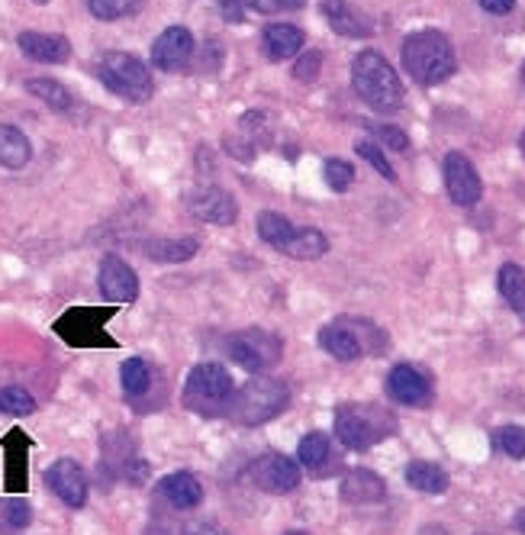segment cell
Returning <instances> with one entry per match:
<instances>
[{
    "label": "cell",
    "mask_w": 525,
    "mask_h": 535,
    "mask_svg": "<svg viewBox=\"0 0 525 535\" xmlns=\"http://www.w3.org/2000/svg\"><path fill=\"white\" fill-rule=\"evenodd\" d=\"M400 59L406 75H410L416 84H442L455 75L458 59H455V46H451V39L439 30H419L410 33L400 49Z\"/></svg>",
    "instance_id": "1"
},
{
    "label": "cell",
    "mask_w": 525,
    "mask_h": 535,
    "mask_svg": "<svg viewBox=\"0 0 525 535\" xmlns=\"http://www.w3.org/2000/svg\"><path fill=\"white\" fill-rule=\"evenodd\" d=\"M352 84H355V91L364 104L377 113H393V110L403 107V84L381 52L364 49V52L355 55Z\"/></svg>",
    "instance_id": "2"
},
{
    "label": "cell",
    "mask_w": 525,
    "mask_h": 535,
    "mask_svg": "<svg viewBox=\"0 0 525 535\" xmlns=\"http://www.w3.org/2000/svg\"><path fill=\"white\" fill-rule=\"evenodd\" d=\"M290 403V390L284 381L268 378V374H258L249 384H245L229 403V416L242 426H261L274 419L277 413H284Z\"/></svg>",
    "instance_id": "3"
},
{
    "label": "cell",
    "mask_w": 525,
    "mask_h": 535,
    "mask_svg": "<svg viewBox=\"0 0 525 535\" xmlns=\"http://www.w3.org/2000/svg\"><path fill=\"white\" fill-rule=\"evenodd\" d=\"M97 78L104 81V88H110L116 97L129 100V104H145L152 97V71L142 59L129 52H107L97 62Z\"/></svg>",
    "instance_id": "4"
},
{
    "label": "cell",
    "mask_w": 525,
    "mask_h": 535,
    "mask_svg": "<svg viewBox=\"0 0 525 535\" xmlns=\"http://www.w3.org/2000/svg\"><path fill=\"white\" fill-rule=\"evenodd\" d=\"M319 345L339 361H355L368 352H384V332L371 320H352L342 316L329 326L319 329Z\"/></svg>",
    "instance_id": "5"
},
{
    "label": "cell",
    "mask_w": 525,
    "mask_h": 535,
    "mask_svg": "<svg viewBox=\"0 0 525 535\" xmlns=\"http://www.w3.org/2000/svg\"><path fill=\"white\" fill-rule=\"evenodd\" d=\"M232 374L223 365H197L187 374L184 384V407L200 416H220L232 403Z\"/></svg>",
    "instance_id": "6"
},
{
    "label": "cell",
    "mask_w": 525,
    "mask_h": 535,
    "mask_svg": "<svg viewBox=\"0 0 525 535\" xmlns=\"http://www.w3.org/2000/svg\"><path fill=\"white\" fill-rule=\"evenodd\" d=\"M393 432V419L377 410V407H358V403H345V407L335 410V436L345 448H355L364 452L374 442H381L384 436Z\"/></svg>",
    "instance_id": "7"
},
{
    "label": "cell",
    "mask_w": 525,
    "mask_h": 535,
    "mask_svg": "<svg viewBox=\"0 0 525 535\" xmlns=\"http://www.w3.org/2000/svg\"><path fill=\"white\" fill-rule=\"evenodd\" d=\"M226 352L245 371H265L281 358V339L271 336L265 329H245V332H236V336H229Z\"/></svg>",
    "instance_id": "8"
},
{
    "label": "cell",
    "mask_w": 525,
    "mask_h": 535,
    "mask_svg": "<svg viewBox=\"0 0 525 535\" xmlns=\"http://www.w3.org/2000/svg\"><path fill=\"white\" fill-rule=\"evenodd\" d=\"M107 316H113V310H91V307L68 310L62 320L55 323V332L68 345H78V349H87V345H104V349H113L116 342L104 332Z\"/></svg>",
    "instance_id": "9"
},
{
    "label": "cell",
    "mask_w": 525,
    "mask_h": 535,
    "mask_svg": "<svg viewBox=\"0 0 525 535\" xmlns=\"http://www.w3.org/2000/svg\"><path fill=\"white\" fill-rule=\"evenodd\" d=\"M445 187H448V197L455 200L458 207H474L480 194H484V181H480L474 162L461 152L445 155Z\"/></svg>",
    "instance_id": "10"
},
{
    "label": "cell",
    "mask_w": 525,
    "mask_h": 535,
    "mask_svg": "<svg viewBox=\"0 0 525 535\" xmlns=\"http://www.w3.org/2000/svg\"><path fill=\"white\" fill-rule=\"evenodd\" d=\"M249 477L261 490H268V494H290V490L300 484V468H297V461H290L287 455L271 452L252 461Z\"/></svg>",
    "instance_id": "11"
},
{
    "label": "cell",
    "mask_w": 525,
    "mask_h": 535,
    "mask_svg": "<svg viewBox=\"0 0 525 535\" xmlns=\"http://www.w3.org/2000/svg\"><path fill=\"white\" fill-rule=\"evenodd\" d=\"M46 484L58 500L71 506V510H81L87 503V474L75 458H58L46 471Z\"/></svg>",
    "instance_id": "12"
},
{
    "label": "cell",
    "mask_w": 525,
    "mask_h": 535,
    "mask_svg": "<svg viewBox=\"0 0 525 535\" xmlns=\"http://www.w3.org/2000/svg\"><path fill=\"white\" fill-rule=\"evenodd\" d=\"M187 207L203 223H213V226H232L239 220V204L236 197L223 187H200L191 197H187Z\"/></svg>",
    "instance_id": "13"
},
{
    "label": "cell",
    "mask_w": 525,
    "mask_h": 535,
    "mask_svg": "<svg viewBox=\"0 0 525 535\" xmlns=\"http://www.w3.org/2000/svg\"><path fill=\"white\" fill-rule=\"evenodd\" d=\"M387 394L403 407H429L432 403V381L413 365H397L387 374Z\"/></svg>",
    "instance_id": "14"
},
{
    "label": "cell",
    "mask_w": 525,
    "mask_h": 535,
    "mask_svg": "<svg viewBox=\"0 0 525 535\" xmlns=\"http://www.w3.org/2000/svg\"><path fill=\"white\" fill-rule=\"evenodd\" d=\"M194 33L187 26H168V30L152 42V65L162 71H178L191 62L194 55Z\"/></svg>",
    "instance_id": "15"
},
{
    "label": "cell",
    "mask_w": 525,
    "mask_h": 535,
    "mask_svg": "<svg viewBox=\"0 0 525 535\" xmlns=\"http://www.w3.org/2000/svg\"><path fill=\"white\" fill-rule=\"evenodd\" d=\"M97 284H100V294L110 297L113 303H133L139 297L136 271L129 268L120 255H107L104 262H100Z\"/></svg>",
    "instance_id": "16"
},
{
    "label": "cell",
    "mask_w": 525,
    "mask_h": 535,
    "mask_svg": "<svg viewBox=\"0 0 525 535\" xmlns=\"http://www.w3.org/2000/svg\"><path fill=\"white\" fill-rule=\"evenodd\" d=\"M20 52L26 59L33 62H49V65H58V62H68L71 59V42L58 33H33L26 30L20 33Z\"/></svg>",
    "instance_id": "17"
},
{
    "label": "cell",
    "mask_w": 525,
    "mask_h": 535,
    "mask_svg": "<svg viewBox=\"0 0 525 535\" xmlns=\"http://www.w3.org/2000/svg\"><path fill=\"white\" fill-rule=\"evenodd\" d=\"M261 46H265V55L274 62L294 59V55L303 49V30L294 23H271L261 33Z\"/></svg>",
    "instance_id": "18"
},
{
    "label": "cell",
    "mask_w": 525,
    "mask_h": 535,
    "mask_svg": "<svg viewBox=\"0 0 525 535\" xmlns=\"http://www.w3.org/2000/svg\"><path fill=\"white\" fill-rule=\"evenodd\" d=\"M339 490H342L345 503H377V500H384L387 484H384L381 474H374L368 468H355V471L345 474Z\"/></svg>",
    "instance_id": "19"
},
{
    "label": "cell",
    "mask_w": 525,
    "mask_h": 535,
    "mask_svg": "<svg viewBox=\"0 0 525 535\" xmlns=\"http://www.w3.org/2000/svg\"><path fill=\"white\" fill-rule=\"evenodd\" d=\"M158 494H162L174 510H194L203 500V487L191 471H174L158 484Z\"/></svg>",
    "instance_id": "20"
},
{
    "label": "cell",
    "mask_w": 525,
    "mask_h": 535,
    "mask_svg": "<svg viewBox=\"0 0 525 535\" xmlns=\"http://www.w3.org/2000/svg\"><path fill=\"white\" fill-rule=\"evenodd\" d=\"M142 252L158 265H181L191 262L200 252V239L197 236H184V239H149L142 245Z\"/></svg>",
    "instance_id": "21"
},
{
    "label": "cell",
    "mask_w": 525,
    "mask_h": 535,
    "mask_svg": "<svg viewBox=\"0 0 525 535\" xmlns=\"http://www.w3.org/2000/svg\"><path fill=\"white\" fill-rule=\"evenodd\" d=\"M323 13L329 26L339 36H348V39H364L371 36V23L361 17L355 7H348L345 0H323Z\"/></svg>",
    "instance_id": "22"
},
{
    "label": "cell",
    "mask_w": 525,
    "mask_h": 535,
    "mask_svg": "<svg viewBox=\"0 0 525 535\" xmlns=\"http://www.w3.org/2000/svg\"><path fill=\"white\" fill-rule=\"evenodd\" d=\"M29 158H33V146H29L23 129L0 123V168L20 171L29 165Z\"/></svg>",
    "instance_id": "23"
},
{
    "label": "cell",
    "mask_w": 525,
    "mask_h": 535,
    "mask_svg": "<svg viewBox=\"0 0 525 535\" xmlns=\"http://www.w3.org/2000/svg\"><path fill=\"white\" fill-rule=\"evenodd\" d=\"M326 252H329V239L313 226L294 229V236L284 245V255L297 258V262H316V258H323Z\"/></svg>",
    "instance_id": "24"
},
{
    "label": "cell",
    "mask_w": 525,
    "mask_h": 535,
    "mask_svg": "<svg viewBox=\"0 0 525 535\" xmlns=\"http://www.w3.org/2000/svg\"><path fill=\"white\" fill-rule=\"evenodd\" d=\"M406 484L422 494H445L448 490V471L432 461H410L406 465Z\"/></svg>",
    "instance_id": "25"
},
{
    "label": "cell",
    "mask_w": 525,
    "mask_h": 535,
    "mask_svg": "<svg viewBox=\"0 0 525 535\" xmlns=\"http://www.w3.org/2000/svg\"><path fill=\"white\" fill-rule=\"evenodd\" d=\"M329 455H332V448H329V439L323 436V432H306V436L300 439V445H297L300 465L310 474H316V477H323V471L329 465Z\"/></svg>",
    "instance_id": "26"
},
{
    "label": "cell",
    "mask_w": 525,
    "mask_h": 535,
    "mask_svg": "<svg viewBox=\"0 0 525 535\" xmlns=\"http://www.w3.org/2000/svg\"><path fill=\"white\" fill-rule=\"evenodd\" d=\"M33 523V506L23 497H0V535H20Z\"/></svg>",
    "instance_id": "27"
},
{
    "label": "cell",
    "mask_w": 525,
    "mask_h": 535,
    "mask_svg": "<svg viewBox=\"0 0 525 535\" xmlns=\"http://www.w3.org/2000/svg\"><path fill=\"white\" fill-rule=\"evenodd\" d=\"M497 287H500L503 300L525 320V268L503 265L500 274H497Z\"/></svg>",
    "instance_id": "28"
},
{
    "label": "cell",
    "mask_w": 525,
    "mask_h": 535,
    "mask_svg": "<svg viewBox=\"0 0 525 535\" xmlns=\"http://www.w3.org/2000/svg\"><path fill=\"white\" fill-rule=\"evenodd\" d=\"M258 236H261V242H268L271 249L284 252V245L290 242V236H294V226H290L284 213L265 210L258 216Z\"/></svg>",
    "instance_id": "29"
},
{
    "label": "cell",
    "mask_w": 525,
    "mask_h": 535,
    "mask_svg": "<svg viewBox=\"0 0 525 535\" xmlns=\"http://www.w3.org/2000/svg\"><path fill=\"white\" fill-rule=\"evenodd\" d=\"M26 91L33 94V97H39V100H46V104H49L52 110H58V113L71 110V94H68V88H65V84L52 81V78H29V81H26Z\"/></svg>",
    "instance_id": "30"
},
{
    "label": "cell",
    "mask_w": 525,
    "mask_h": 535,
    "mask_svg": "<svg viewBox=\"0 0 525 535\" xmlns=\"http://www.w3.org/2000/svg\"><path fill=\"white\" fill-rule=\"evenodd\" d=\"M120 384L129 397H142L145 390L152 387V368L145 365L142 358H129L123 361V368H120Z\"/></svg>",
    "instance_id": "31"
},
{
    "label": "cell",
    "mask_w": 525,
    "mask_h": 535,
    "mask_svg": "<svg viewBox=\"0 0 525 535\" xmlns=\"http://www.w3.org/2000/svg\"><path fill=\"white\" fill-rule=\"evenodd\" d=\"M139 7H142V0H87V10L104 23L133 17V13H139Z\"/></svg>",
    "instance_id": "32"
},
{
    "label": "cell",
    "mask_w": 525,
    "mask_h": 535,
    "mask_svg": "<svg viewBox=\"0 0 525 535\" xmlns=\"http://www.w3.org/2000/svg\"><path fill=\"white\" fill-rule=\"evenodd\" d=\"M0 413L4 416H29L36 413V400L29 397V390L23 387H4L0 390Z\"/></svg>",
    "instance_id": "33"
},
{
    "label": "cell",
    "mask_w": 525,
    "mask_h": 535,
    "mask_svg": "<svg viewBox=\"0 0 525 535\" xmlns=\"http://www.w3.org/2000/svg\"><path fill=\"white\" fill-rule=\"evenodd\" d=\"M323 178H326V184L332 187L335 194H342V191H348V187L355 184V165L345 162V158H326Z\"/></svg>",
    "instance_id": "34"
},
{
    "label": "cell",
    "mask_w": 525,
    "mask_h": 535,
    "mask_svg": "<svg viewBox=\"0 0 525 535\" xmlns=\"http://www.w3.org/2000/svg\"><path fill=\"white\" fill-rule=\"evenodd\" d=\"M493 442H497V448L503 455L522 461L525 458V429L522 426H503L497 429V436H493Z\"/></svg>",
    "instance_id": "35"
},
{
    "label": "cell",
    "mask_w": 525,
    "mask_h": 535,
    "mask_svg": "<svg viewBox=\"0 0 525 535\" xmlns=\"http://www.w3.org/2000/svg\"><path fill=\"white\" fill-rule=\"evenodd\" d=\"M355 152L364 158V162H368L374 171H377V175H384L387 181H397V171H393L390 168V162H387V158H384V152L381 149H377L374 146V142H358V146H355Z\"/></svg>",
    "instance_id": "36"
},
{
    "label": "cell",
    "mask_w": 525,
    "mask_h": 535,
    "mask_svg": "<svg viewBox=\"0 0 525 535\" xmlns=\"http://www.w3.org/2000/svg\"><path fill=\"white\" fill-rule=\"evenodd\" d=\"M371 133L381 139L387 149H393V152H406V149H410V136H406L400 126H387V123L384 126H371Z\"/></svg>",
    "instance_id": "37"
},
{
    "label": "cell",
    "mask_w": 525,
    "mask_h": 535,
    "mask_svg": "<svg viewBox=\"0 0 525 535\" xmlns=\"http://www.w3.org/2000/svg\"><path fill=\"white\" fill-rule=\"evenodd\" d=\"M319 68H323V55H319V52H303L300 62L294 65V78L297 81H313L319 75Z\"/></svg>",
    "instance_id": "38"
},
{
    "label": "cell",
    "mask_w": 525,
    "mask_h": 535,
    "mask_svg": "<svg viewBox=\"0 0 525 535\" xmlns=\"http://www.w3.org/2000/svg\"><path fill=\"white\" fill-rule=\"evenodd\" d=\"M477 4L487 13H493V17H506V13H513L516 0H477Z\"/></svg>",
    "instance_id": "39"
},
{
    "label": "cell",
    "mask_w": 525,
    "mask_h": 535,
    "mask_svg": "<svg viewBox=\"0 0 525 535\" xmlns=\"http://www.w3.org/2000/svg\"><path fill=\"white\" fill-rule=\"evenodd\" d=\"M306 0H274V10H300Z\"/></svg>",
    "instance_id": "40"
},
{
    "label": "cell",
    "mask_w": 525,
    "mask_h": 535,
    "mask_svg": "<svg viewBox=\"0 0 525 535\" xmlns=\"http://www.w3.org/2000/svg\"><path fill=\"white\" fill-rule=\"evenodd\" d=\"M187 535H223V532L216 529V526H197V529H191Z\"/></svg>",
    "instance_id": "41"
},
{
    "label": "cell",
    "mask_w": 525,
    "mask_h": 535,
    "mask_svg": "<svg viewBox=\"0 0 525 535\" xmlns=\"http://www.w3.org/2000/svg\"><path fill=\"white\" fill-rule=\"evenodd\" d=\"M516 529H522V532H525V510H519V513H516Z\"/></svg>",
    "instance_id": "42"
},
{
    "label": "cell",
    "mask_w": 525,
    "mask_h": 535,
    "mask_svg": "<svg viewBox=\"0 0 525 535\" xmlns=\"http://www.w3.org/2000/svg\"><path fill=\"white\" fill-rule=\"evenodd\" d=\"M519 149H522V155H525V129H522V139H519Z\"/></svg>",
    "instance_id": "43"
},
{
    "label": "cell",
    "mask_w": 525,
    "mask_h": 535,
    "mask_svg": "<svg viewBox=\"0 0 525 535\" xmlns=\"http://www.w3.org/2000/svg\"><path fill=\"white\" fill-rule=\"evenodd\" d=\"M287 535H310V532H287Z\"/></svg>",
    "instance_id": "44"
},
{
    "label": "cell",
    "mask_w": 525,
    "mask_h": 535,
    "mask_svg": "<svg viewBox=\"0 0 525 535\" xmlns=\"http://www.w3.org/2000/svg\"><path fill=\"white\" fill-rule=\"evenodd\" d=\"M36 4H49V0H36Z\"/></svg>",
    "instance_id": "45"
}]
</instances>
